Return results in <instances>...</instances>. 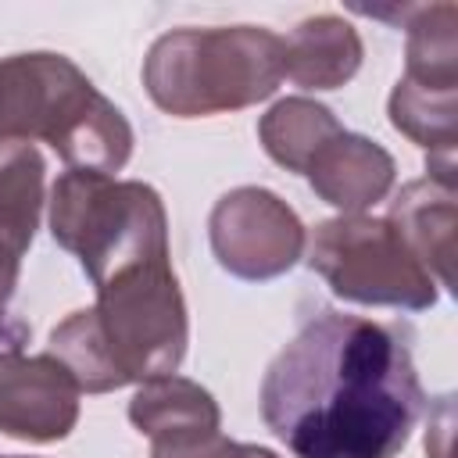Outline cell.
<instances>
[{"label": "cell", "mask_w": 458, "mask_h": 458, "mask_svg": "<svg viewBox=\"0 0 458 458\" xmlns=\"http://www.w3.org/2000/svg\"><path fill=\"white\" fill-rule=\"evenodd\" d=\"M258 401L297 458H397L426 390L408 333L326 308L272 358Z\"/></svg>", "instance_id": "1"}, {"label": "cell", "mask_w": 458, "mask_h": 458, "mask_svg": "<svg viewBox=\"0 0 458 458\" xmlns=\"http://www.w3.org/2000/svg\"><path fill=\"white\" fill-rule=\"evenodd\" d=\"M97 304L72 311L50 333V354L79 390L107 394L172 376L190 344L186 301L172 258L122 268L93 286Z\"/></svg>", "instance_id": "2"}, {"label": "cell", "mask_w": 458, "mask_h": 458, "mask_svg": "<svg viewBox=\"0 0 458 458\" xmlns=\"http://www.w3.org/2000/svg\"><path fill=\"white\" fill-rule=\"evenodd\" d=\"M0 140L50 143L72 172L114 175L132 154L129 118L54 50L0 57Z\"/></svg>", "instance_id": "3"}, {"label": "cell", "mask_w": 458, "mask_h": 458, "mask_svg": "<svg viewBox=\"0 0 458 458\" xmlns=\"http://www.w3.org/2000/svg\"><path fill=\"white\" fill-rule=\"evenodd\" d=\"M283 82V36L261 25L172 29L143 57V86L172 118H204L268 100Z\"/></svg>", "instance_id": "4"}, {"label": "cell", "mask_w": 458, "mask_h": 458, "mask_svg": "<svg viewBox=\"0 0 458 458\" xmlns=\"http://www.w3.org/2000/svg\"><path fill=\"white\" fill-rule=\"evenodd\" d=\"M50 233L82 261L93 286L140 261L172 258L161 193L140 179L68 168L50 190Z\"/></svg>", "instance_id": "5"}, {"label": "cell", "mask_w": 458, "mask_h": 458, "mask_svg": "<svg viewBox=\"0 0 458 458\" xmlns=\"http://www.w3.org/2000/svg\"><path fill=\"white\" fill-rule=\"evenodd\" d=\"M308 268L329 290L354 304L426 311L437 304L440 286L408 250L386 218L336 215L315 225L308 240Z\"/></svg>", "instance_id": "6"}, {"label": "cell", "mask_w": 458, "mask_h": 458, "mask_svg": "<svg viewBox=\"0 0 458 458\" xmlns=\"http://www.w3.org/2000/svg\"><path fill=\"white\" fill-rule=\"evenodd\" d=\"M218 265L240 279H276L304 254V225L297 211L265 186H236L222 193L208 218Z\"/></svg>", "instance_id": "7"}, {"label": "cell", "mask_w": 458, "mask_h": 458, "mask_svg": "<svg viewBox=\"0 0 458 458\" xmlns=\"http://www.w3.org/2000/svg\"><path fill=\"white\" fill-rule=\"evenodd\" d=\"M79 383L50 354H25L18 344L0 351V433L14 440H64L79 422Z\"/></svg>", "instance_id": "8"}, {"label": "cell", "mask_w": 458, "mask_h": 458, "mask_svg": "<svg viewBox=\"0 0 458 458\" xmlns=\"http://www.w3.org/2000/svg\"><path fill=\"white\" fill-rule=\"evenodd\" d=\"M304 175L326 204L340 208L344 215H361L390 193L397 165L376 140L344 129L311 157Z\"/></svg>", "instance_id": "9"}, {"label": "cell", "mask_w": 458, "mask_h": 458, "mask_svg": "<svg viewBox=\"0 0 458 458\" xmlns=\"http://www.w3.org/2000/svg\"><path fill=\"white\" fill-rule=\"evenodd\" d=\"M386 222L401 233L408 250L422 261V268L437 279V286H451L454 265V229H458V186L454 179H415L401 186L390 200Z\"/></svg>", "instance_id": "10"}, {"label": "cell", "mask_w": 458, "mask_h": 458, "mask_svg": "<svg viewBox=\"0 0 458 458\" xmlns=\"http://www.w3.org/2000/svg\"><path fill=\"white\" fill-rule=\"evenodd\" d=\"M365 47L351 21L336 14L304 18L283 39V79L301 89H336L361 68Z\"/></svg>", "instance_id": "11"}, {"label": "cell", "mask_w": 458, "mask_h": 458, "mask_svg": "<svg viewBox=\"0 0 458 458\" xmlns=\"http://www.w3.org/2000/svg\"><path fill=\"white\" fill-rule=\"evenodd\" d=\"M129 422L140 433H147L154 444H165V440L218 433L222 411L200 383L172 372V376L140 383V390L129 401Z\"/></svg>", "instance_id": "12"}, {"label": "cell", "mask_w": 458, "mask_h": 458, "mask_svg": "<svg viewBox=\"0 0 458 458\" xmlns=\"http://www.w3.org/2000/svg\"><path fill=\"white\" fill-rule=\"evenodd\" d=\"M376 18H397L408 32V54H404V75L408 82L429 86V89H458V4H411L394 14L369 11Z\"/></svg>", "instance_id": "13"}, {"label": "cell", "mask_w": 458, "mask_h": 458, "mask_svg": "<svg viewBox=\"0 0 458 458\" xmlns=\"http://www.w3.org/2000/svg\"><path fill=\"white\" fill-rule=\"evenodd\" d=\"M340 132H344L340 118L326 104L308 97H286L272 104L258 122V140L265 154L286 172H301V175L308 172L311 157Z\"/></svg>", "instance_id": "14"}, {"label": "cell", "mask_w": 458, "mask_h": 458, "mask_svg": "<svg viewBox=\"0 0 458 458\" xmlns=\"http://www.w3.org/2000/svg\"><path fill=\"white\" fill-rule=\"evenodd\" d=\"M43 154L36 143L0 140V243L18 258L29 250L43 211Z\"/></svg>", "instance_id": "15"}, {"label": "cell", "mask_w": 458, "mask_h": 458, "mask_svg": "<svg viewBox=\"0 0 458 458\" xmlns=\"http://www.w3.org/2000/svg\"><path fill=\"white\" fill-rule=\"evenodd\" d=\"M150 458H279L268 447L225 440L222 433H204L190 440H165L150 447Z\"/></svg>", "instance_id": "16"}, {"label": "cell", "mask_w": 458, "mask_h": 458, "mask_svg": "<svg viewBox=\"0 0 458 458\" xmlns=\"http://www.w3.org/2000/svg\"><path fill=\"white\" fill-rule=\"evenodd\" d=\"M18 268H21V258L7 243H0V322L7 315V301H11L14 286H18Z\"/></svg>", "instance_id": "17"}, {"label": "cell", "mask_w": 458, "mask_h": 458, "mask_svg": "<svg viewBox=\"0 0 458 458\" xmlns=\"http://www.w3.org/2000/svg\"><path fill=\"white\" fill-rule=\"evenodd\" d=\"M433 437H440V447L429 458H451V451H447V440H451V397H440V422L429 419L426 444H433Z\"/></svg>", "instance_id": "18"}, {"label": "cell", "mask_w": 458, "mask_h": 458, "mask_svg": "<svg viewBox=\"0 0 458 458\" xmlns=\"http://www.w3.org/2000/svg\"><path fill=\"white\" fill-rule=\"evenodd\" d=\"M0 458H21V454H0Z\"/></svg>", "instance_id": "19"}]
</instances>
